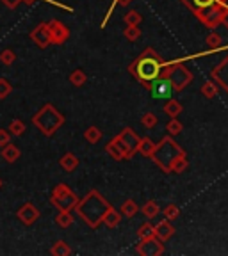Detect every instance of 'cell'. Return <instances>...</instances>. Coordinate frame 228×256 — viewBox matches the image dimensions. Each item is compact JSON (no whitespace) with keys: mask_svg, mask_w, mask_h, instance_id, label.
Here are the masks:
<instances>
[{"mask_svg":"<svg viewBox=\"0 0 228 256\" xmlns=\"http://www.w3.org/2000/svg\"><path fill=\"white\" fill-rule=\"evenodd\" d=\"M155 150V142L150 139V137H143L141 141H139V146H137V153L143 155L144 159H150Z\"/></svg>","mask_w":228,"mask_h":256,"instance_id":"cell-21","label":"cell"},{"mask_svg":"<svg viewBox=\"0 0 228 256\" xmlns=\"http://www.w3.org/2000/svg\"><path fill=\"white\" fill-rule=\"evenodd\" d=\"M25 130H27V127H25V123H23L22 120H13L9 125V133L14 137H22L23 133H25Z\"/></svg>","mask_w":228,"mask_h":256,"instance_id":"cell-33","label":"cell"},{"mask_svg":"<svg viewBox=\"0 0 228 256\" xmlns=\"http://www.w3.org/2000/svg\"><path fill=\"white\" fill-rule=\"evenodd\" d=\"M153 235H155V231H153L152 222H144V224L139 226V230H137L139 239H148V237H153Z\"/></svg>","mask_w":228,"mask_h":256,"instance_id":"cell-37","label":"cell"},{"mask_svg":"<svg viewBox=\"0 0 228 256\" xmlns=\"http://www.w3.org/2000/svg\"><path fill=\"white\" fill-rule=\"evenodd\" d=\"M141 212H143V215L146 217V219H153V217H157V213L161 212V208H159V205H157L153 199H150V201H146V203L143 205Z\"/></svg>","mask_w":228,"mask_h":256,"instance_id":"cell-30","label":"cell"},{"mask_svg":"<svg viewBox=\"0 0 228 256\" xmlns=\"http://www.w3.org/2000/svg\"><path fill=\"white\" fill-rule=\"evenodd\" d=\"M153 231H155V237L162 242H168L175 235V226L171 224V221L164 219V221L157 222V226H153Z\"/></svg>","mask_w":228,"mask_h":256,"instance_id":"cell-16","label":"cell"},{"mask_svg":"<svg viewBox=\"0 0 228 256\" xmlns=\"http://www.w3.org/2000/svg\"><path fill=\"white\" fill-rule=\"evenodd\" d=\"M0 187H2V180H0Z\"/></svg>","mask_w":228,"mask_h":256,"instance_id":"cell-44","label":"cell"},{"mask_svg":"<svg viewBox=\"0 0 228 256\" xmlns=\"http://www.w3.org/2000/svg\"><path fill=\"white\" fill-rule=\"evenodd\" d=\"M111 207L112 205L109 203L107 199L103 198L102 194H100L98 190L91 189L90 192L84 196V198L79 199V203L75 205L73 210H75L77 215L81 217L82 221L90 226V228L96 230V228L102 224L103 215L107 213V210Z\"/></svg>","mask_w":228,"mask_h":256,"instance_id":"cell-1","label":"cell"},{"mask_svg":"<svg viewBox=\"0 0 228 256\" xmlns=\"http://www.w3.org/2000/svg\"><path fill=\"white\" fill-rule=\"evenodd\" d=\"M182 123H180L177 118H171L170 121H168V125H166V130H168V133H170L171 137H177L182 133Z\"/></svg>","mask_w":228,"mask_h":256,"instance_id":"cell-34","label":"cell"},{"mask_svg":"<svg viewBox=\"0 0 228 256\" xmlns=\"http://www.w3.org/2000/svg\"><path fill=\"white\" fill-rule=\"evenodd\" d=\"M157 123H159V120H157V114H153V112H146V114H143V118H141V125H143L144 128H153L157 127Z\"/></svg>","mask_w":228,"mask_h":256,"instance_id":"cell-40","label":"cell"},{"mask_svg":"<svg viewBox=\"0 0 228 256\" xmlns=\"http://www.w3.org/2000/svg\"><path fill=\"white\" fill-rule=\"evenodd\" d=\"M105 151H107L109 157H111V159H114V160H129V159H127L125 146H123V142L118 139V135L114 137V139H111V141L105 144Z\"/></svg>","mask_w":228,"mask_h":256,"instance_id":"cell-15","label":"cell"},{"mask_svg":"<svg viewBox=\"0 0 228 256\" xmlns=\"http://www.w3.org/2000/svg\"><path fill=\"white\" fill-rule=\"evenodd\" d=\"M73 215L70 210H59V213L55 215V224L61 226V228H70L73 224Z\"/></svg>","mask_w":228,"mask_h":256,"instance_id":"cell-26","label":"cell"},{"mask_svg":"<svg viewBox=\"0 0 228 256\" xmlns=\"http://www.w3.org/2000/svg\"><path fill=\"white\" fill-rule=\"evenodd\" d=\"M84 139L90 144H96V142H100V139H102V130H100L98 127H90L86 128L84 132Z\"/></svg>","mask_w":228,"mask_h":256,"instance_id":"cell-31","label":"cell"},{"mask_svg":"<svg viewBox=\"0 0 228 256\" xmlns=\"http://www.w3.org/2000/svg\"><path fill=\"white\" fill-rule=\"evenodd\" d=\"M59 166L66 172H73L79 168V159H77V155H73L72 151H68V153H64L63 157L59 159Z\"/></svg>","mask_w":228,"mask_h":256,"instance_id":"cell-19","label":"cell"},{"mask_svg":"<svg viewBox=\"0 0 228 256\" xmlns=\"http://www.w3.org/2000/svg\"><path fill=\"white\" fill-rule=\"evenodd\" d=\"M136 251H137V255L143 256H161L164 253V242L153 235L148 239H141V242L136 246Z\"/></svg>","mask_w":228,"mask_h":256,"instance_id":"cell-8","label":"cell"},{"mask_svg":"<svg viewBox=\"0 0 228 256\" xmlns=\"http://www.w3.org/2000/svg\"><path fill=\"white\" fill-rule=\"evenodd\" d=\"M29 38H31V41L34 44H36L38 48L45 50L46 46H50L52 44V41H50V32H48V25H46V22H41L40 25H36L34 29L31 31V34H29Z\"/></svg>","mask_w":228,"mask_h":256,"instance_id":"cell-12","label":"cell"},{"mask_svg":"<svg viewBox=\"0 0 228 256\" xmlns=\"http://www.w3.org/2000/svg\"><path fill=\"white\" fill-rule=\"evenodd\" d=\"M180 155H185V151L182 150V146L175 141L171 135H166L161 139L159 144H155V150H153L152 157L157 168L161 169L162 172H171V164L175 162L177 157Z\"/></svg>","mask_w":228,"mask_h":256,"instance_id":"cell-4","label":"cell"},{"mask_svg":"<svg viewBox=\"0 0 228 256\" xmlns=\"http://www.w3.org/2000/svg\"><path fill=\"white\" fill-rule=\"evenodd\" d=\"M40 210H38L34 205L31 203V201H27V203H23L22 207L18 208V212H16V217L20 219V222L25 226H32L34 222L40 219Z\"/></svg>","mask_w":228,"mask_h":256,"instance_id":"cell-14","label":"cell"},{"mask_svg":"<svg viewBox=\"0 0 228 256\" xmlns=\"http://www.w3.org/2000/svg\"><path fill=\"white\" fill-rule=\"evenodd\" d=\"M13 93V85L7 79H0V100H5Z\"/></svg>","mask_w":228,"mask_h":256,"instance_id":"cell-39","label":"cell"},{"mask_svg":"<svg viewBox=\"0 0 228 256\" xmlns=\"http://www.w3.org/2000/svg\"><path fill=\"white\" fill-rule=\"evenodd\" d=\"M164 59L159 55L153 48H146L132 64L129 66V73L137 80L143 87L148 89L150 82L161 77V70L164 66Z\"/></svg>","mask_w":228,"mask_h":256,"instance_id":"cell-3","label":"cell"},{"mask_svg":"<svg viewBox=\"0 0 228 256\" xmlns=\"http://www.w3.org/2000/svg\"><path fill=\"white\" fill-rule=\"evenodd\" d=\"M137 212H139V207L136 205L134 199H127V201H123V205H121V208H120L121 217H127V219H132Z\"/></svg>","mask_w":228,"mask_h":256,"instance_id":"cell-23","label":"cell"},{"mask_svg":"<svg viewBox=\"0 0 228 256\" xmlns=\"http://www.w3.org/2000/svg\"><path fill=\"white\" fill-rule=\"evenodd\" d=\"M187 168H189L187 155H180V157H177L175 162L171 164V172H175V174H182V172H185Z\"/></svg>","mask_w":228,"mask_h":256,"instance_id":"cell-28","label":"cell"},{"mask_svg":"<svg viewBox=\"0 0 228 256\" xmlns=\"http://www.w3.org/2000/svg\"><path fill=\"white\" fill-rule=\"evenodd\" d=\"M210 31L221 25L228 9V0H180Z\"/></svg>","mask_w":228,"mask_h":256,"instance_id":"cell-2","label":"cell"},{"mask_svg":"<svg viewBox=\"0 0 228 256\" xmlns=\"http://www.w3.org/2000/svg\"><path fill=\"white\" fill-rule=\"evenodd\" d=\"M121 222V213L118 212L116 208L114 207H111L107 210V213L103 215V219H102V224H105L107 228H116L118 224Z\"/></svg>","mask_w":228,"mask_h":256,"instance_id":"cell-20","label":"cell"},{"mask_svg":"<svg viewBox=\"0 0 228 256\" xmlns=\"http://www.w3.org/2000/svg\"><path fill=\"white\" fill-rule=\"evenodd\" d=\"M0 155H2V159L7 164H14L20 159V148L16 144H13V142H7L5 146H2Z\"/></svg>","mask_w":228,"mask_h":256,"instance_id":"cell-17","label":"cell"},{"mask_svg":"<svg viewBox=\"0 0 228 256\" xmlns=\"http://www.w3.org/2000/svg\"><path fill=\"white\" fill-rule=\"evenodd\" d=\"M50 255L54 256H70L72 255V248L68 246L64 240H55L52 244V248H50Z\"/></svg>","mask_w":228,"mask_h":256,"instance_id":"cell-24","label":"cell"},{"mask_svg":"<svg viewBox=\"0 0 228 256\" xmlns=\"http://www.w3.org/2000/svg\"><path fill=\"white\" fill-rule=\"evenodd\" d=\"M48 32H50V41L52 44H64L70 40V29L59 20H50L48 23Z\"/></svg>","mask_w":228,"mask_h":256,"instance_id":"cell-10","label":"cell"},{"mask_svg":"<svg viewBox=\"0 0 228 256\" xmlns=\"http://www.w3.org/2000/svg\"><path fill=\"white\" fill-rule=\"evenodd\" d=\"M50 201L57 210H70L72 212L75 205L79 203V196L73 192L66 183H57V185L52 189V194H50Z\"/></svg>","mask_w":228,"mask_h":256,"instance_id":"cell-7","label":"cell"},{"mask_svg":"<svg viewBox=\"0 0 228 256\" xmlns=\"http://www.w3.org/2000/svg\"><path fill=\"white\" fill-rule=\"evenodd\" d=\"M118 139L125 146L127 159H132V157L137 153V146H139V141H141V137H139L132 128H123L121 133H118Z\"/></svg>","mask_w":228,"mask_h":256,"instance_id":"cell-11","label":"cell"},{"mask_svg":"<svg viewBox=\"0 0 228 256\" xmlns=\"http://www.w3.org/2000/svg\"><path fill=\"white\" fill-rule=\"evenodd\" d=\"M162 215H164V219H168V221H171V222H173L175 219H179V217H180L179 205H175V203L166 205L164 210H162Z\"/></svg>","mask_w":228,"mask_h":256,"instance_id":"cell-32","label":"cell"},{"mask_svg":"<svg viewBox=\"0 0 228 256\" xmlns=\"http://www.w3.org/2000/svg\"><path fill=\"white\" fill-rule=\"evenodd\" d=\"M14 61H16V53H14V50L5 48L0 52V62H2V64L11 66V64H14Z\"/></svg>","mask_w":228,"mask_h":256,"instance_id":"cell-35","label":"cell"},{"mask_svg":"<svg viewBox=\"0 0 228 256\" xmlns=\"http://www.w3.org/2000/svg\"><path fill=\"white\" fill-rule=\"evenodd\" d=\"M161 77L168 79L173 84L175 93L183 91L192 82L191 70H187L182 62H164V66L161 70Z\"/></svg>","mask_w":228,"mask_h":256,"instance_id":"cell-6","label":"cell"},{"mask_svg":"<svg viewBox=\"0 0 228 256\" xmlns=\"http://www.w3.org/2000/svg\"><path fill=\"white\" fill-rule=\"evenodd\" d=\"M123 36H125L129 41H137L139 36H141V31H139V25H127V29L123 31Z\"/></svg>","mask_w":228,"mask_h":256,"instance_id":"cell-38","label":"cell"},{"mask_svg":"<svg viewBox=\"0 0 228 256\" xmlns=\"http://www.w3.org/2000/svg\"><path fill=\"white\" fill-rule=\"evenodd\" d=\"M70 82H72V85H75V87H82V85L88 82V75H86L84 70H73L72 73H70Z\"/></svg>","mask_w":228,"mask_h":256,"instance_id":"cell-29","label":"cell"},{"mask_svg":"<svg viewBox=\"0 0 228 256\" xmlns=\"http://www.w3.org/2000/svg\"><path fill=\"white\" fill-rule=\"evenodd\" d=\"M114 2H116L118 5H123V7H127V5H129L132 0H114Z\"/></svg>","mask_w":228,"mask_h":256,"instance_id":"cell-42","label":"cell"},{"mask_svg":"<svg viewBox=\"0 0 228 256\" xmlns=\"http://www.w3.org/2000/svg\"><path fill=\"white\" fill-rule=\"evenodd\" d=\"M7 142H11L9 130H5V128H0V148H2V146H5Z\"/></svg>","mask_w":228,"mask_h":256,"instance_id":"cell-41","label":"cell"},{"mask_svg":"<svg viewBox=\"0 0 228 256\" xmlns=\"http://www.w3.org/2000/svg\"><path fill=\"white\" fill-rule=\"evenodd\" d=\"M221 23H223V25L228 29V9H227V13H225V16H223V22H221Z\"/></svg>","mask_w":228,"mask_h":256,"instance_id":"cell-43","label":"cell"},{"mask_svg":"<svg viewBox=\"0 0 228 256\" xmlns=\"http://www.w3.org/2000/svg\"><path fill=\"white\" fill-rule=\"evenodd\" d=\"M205 43L209 44V48H210L209 52H216V50H221V48H223V46H221V44H223V38H221V36H219L216 31H212L209 36H207V38H205Z\"/></svg>","mask_w":228,"mask_h":256,"instance_id":"cell-27","label":"cell"},{"mask_svg":"<svg viewBox=\"0 0 228 256\" xmlns=\"http://www.w3.org/2000/svg\"><path fill=\"white\" fill-rule=\"evenodd\" d=\"M148 91L153 98H166V100L171 98V94L175 93L173 84L164 77H157L155 80H152L150 85H148Z\"/></svg>","mask_w":228,"mask_h":256,"instance_id":"cell-9","label":"cell"},{"mask_svg":"<svg viewBox=\"0 0 228 256\" xmlns=\"http://www.w3.org/2000/svg\"><path fill=\"white\" fill-rule=\"evenodd\" d=\"M162 111L170 116V118H177V116L182 112V103H180L179 100H175V98H168V102L164 103Z\"/></svg>","mask_w":228,"mask_h":256,"instance_id":"cell-22","label":"cell"},{"mask_svg":"<svg viewBox=\"0 0 228 256\" xmlns=\"http://www.w3.org/2000/svg\"><path fill=\"white\" fill-rule=\"evenodd\" d=\"M218 89H219V85L216 84L212 79H209V80H205V82H203V85L200 87V91H201V94H203L205 98L212 100V98L218 96Z\"/></svg>","mask_w":228,"mask_h":256,"instance_id":"cell-25","label":"cell"},{"mask_svg":"<svg viewBox=\"0 0 228 256\" xmlns=\"http://www.w3.org/2000/svg\"><path fill=\"white\" fill-rule=\"evenodd\" d=\"M0 2H2V4H4L7 9H16L20 4L32 5V4H36L38 0H0ZM45 2H48V4H54V5H59V7L66 9V11H73L72 7H68V5H63V4H57V2H54V0H45Z\"/></svg>","mask_w":228,"mask_h":256,"instance_id":"cell-18","label":"cell"},{"mask_svg":"<svg viewBox=\"0 0 228 256\" xmlns=\"http://www.w3.org/2000/svg\"><path fill=\"white\" fill-rule=\"evenodd\" d=\"M210 79L214 80L216 84L228 94V55L225 59H221L218 66L210 71Z\"/></svg>","mask_w":228,"mask_h":256,"instance_id":"cell-13","label":"cell"},{"mask_svg":"<svg viewBox=\"0 0 228 256\" xmlns=\"http://www.w3.org/2000/svg\"><path fill=\"white\" fill-rule=\"evenodd\" d=\"M32 125L45 137H52L64 125V116L52 103H45L32 116Z\"/></svg>","mask_w":228,"mask_h":256,"instance_id":"cell-5","label":"cell"},{"mask_svg":"<svg viewBox=\"0 0 228 256\" xmlns=\"http://www.w3.org/2000/svg\"><path fill=\"white\" fill-rule=\"evenodd\" d=\"M123 22H125L127 25H139V23L143 22V16H141L137 11L132 9V11H129V13L123 16Z\"/></svg>","mask_w":228,"mask_h":256,"instance_id":"cell-36","label":"cell"}]
</instances>
